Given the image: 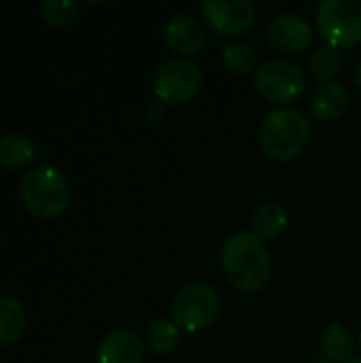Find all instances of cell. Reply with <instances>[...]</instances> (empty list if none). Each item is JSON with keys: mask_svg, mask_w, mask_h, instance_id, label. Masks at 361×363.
Returning <instances> with one entry per match:
<instances>
[{"mask_svg": "<svg viewBox=\"0 0 361 363\" xmlns=\"http://www.w3.org/2000/svg\"><path fill=\"white\" fill-rule=\"evenodd\" d=\"M255 91L277 104L296 102L306 89V72L287 60H268L253 72Z\"/></svg>", "mask_w": 361, "mask_h": 363, "instance_id": "cell-7", "label": "cell"}, {"mask_svg": "<svg viewBox=\"0 0 361 363\" xmlns=\"http://www.w3.org/2000/svg\"><path fill=\"white\" fill-rule=\"evenodd\" d=\"M315 26L326 45L347 49L361 43V0H321Z\"/></svg>", "mask_w": 361, "mask_h": 363, "instance_id": "cell-5", "label": "cell"}, {"mask_svg": "<svg viewBox=\"0 0 361 363\" xmlns=\"http://www.w3.org/2000/svg\"><path fill=\"white\" fill-rule=\"evenodd\" d=\"M360 349H361V334H360Z\"/></svg>", "mask_w": 361, "mask_h": 363, "instance_id": "cell-23", "label": "cell"}, {"mask_svg": "<svg viewBox=\"0 0 361 363\" xmlns=\"http://www.w3.org/2000/svg\"><path fill=\"white\" fill-rule=\"evenodd\" d=\"M219 264L226 281L243 294L262 291L272 279L270 251L251 232L232 234L221 247Z\"/></svg>", "mask_w": 361, "mask_h": 363, "instance_id": "cell-1", "label": "cell"}, {"mask_svg": "<svg viewBox=\"0 0 361 363\" xmlns=\"http://www.w3.org/2000/svg\"><path fill=\"white\" fill-rule=\"evenodd\" d=\"M289 223V215L285 206L279 202H264L260 204L251 215V234H255L260 240H277Z\"/></svg>", "mask_w": 361, "mask_h": 363, "instance_id": "cell-13", "label": "cell"}, {"mask_svg": "<svg viewBox=\"0 0 361 363\" xmlns=\"http://www.w3.org/2000/svg\"><path fill=\"white\" fill-rule=\"evenodd\" d=\"M319 345L323 355L334 363H349L355 355V338L343 323H330L321 330Z\"/></svg>", "mask_w": 361, "mask_h": 363, "instance_id": "cell-14", "label": "cell"}, {"mask_svg": "<svg viewBox=\"0 0 361 363\" xmlns=\"http://www.w3.org/2000/svg\"><path fill=\"white\" fill-rule=\"evenodd\" d=\"M343 53L340 49H334L330 45H323L315 49L309 57V74L317 83H332V79L340 72L343 68Z\"/></svg>", "mask_w": 361, "mask_h": 363, "instance_id": "cell-18", "label": "cell"}, {"mask_svg": "<svg viewBox=\"0 0 361 363\" xmlns=\"http://www.w3.org/2000/svg\"><path fill=\"white\" fill-rule=\"evenodd\" d=\"M79 15V4L72 0H47L40 4V17L51 26H68Z\"/></svg>", "mask_w": 361, "mask_h": 363, "instance_id": "cell-20", "label": "cell"}, {"mask_svg": "<svg viewBox=\"0 0 361 363\" xmlns=\"http://www.w3.org/2000/svg\"><path fill=\"white\" fill-rule=\"evenodd\" d=\"M349 363H361V359H351V362Z\"/></svg>", "mask_w": 361, "mask_h": 363, "instance_id": "cell-22", "label": "cell"}, {"mask_svg": "<svg viewBox=\"0 0 361 363\" xmlns=\"http://www.w3.org/2000/svg\"><path fill=\"white\" fill-rule=\"evenodd\" d=\"M353 77H355V83L361 87V60L357 62V66H355V72H353Z\"/></svg>", "mask_w": 361, "mask_h": 363, "instance_id": "cell-21", "label": "cell"}, {"mask_svg": "<svg viewBox=\"0 0 361 363\" xmlns=\"http://www.w3.org/2000/svg\"><path fill=\"white\" fill-rule=\"evenodd\" d=\"M36 157L32 140L19 132H6L0 136V166L6 170H23Z\"/></svg>", "mask_w": 361, "mask_h": 363, "instance_id": "cell-15", "label": "cell"}, {"mask_svg": "<svg viewBox=\"0 0 361 363\" xmlns=\"http://www.w3.org/2000/svg\"><path fill=\"white\" fill-rule=\"evenodd\" d=\"M202 85V72L198 64L185 57L164 62L153 74V94L164 106H181L189 102Z\"/></svg>", "mask_w": 361, "mask_h": 363, "instance_id": "cell-6", "label": "cell"}, {"mask_svg": "<svg viewBox=\"0 0 361 363\" xmlns=\"http://www.w3.org/2000/svg\"><path fill=\"white\" fill-rule=\"evenodd\" d=\"M349 104L351 96L340 83H323L311 96V115L317 121H336L349 111Z\"/></svg>", "mask_w": 361, "mask_h": 363, "instance_id": "cell-12", "label": "cell"}, {"mask_svg": "<svg viewBox=\"0 0 361 363\" xmlns=\"http://www.w3.org/2000/svg\"><path fill=\"white\" fill-rule=\"evenodd\" d=\"M147 353L145 338L136 332L119 328L109 332L98 349H96V363H143Z\"/></svg>", "mask_w": 361, "mask_h": 363, "instance_id": "cell-11", "label": "cell"}, {"mask_svg": "<svg viewBox=\"0 0 361 363\" xmlns=\"http://www.w3.org/2000/svg\"><path fill=\"white\" fill-rule=\"evenodd\" d=\"M26 332V311L19 300L0 296V347L15 345Z\"/></svg>", "mask_w": 361, "mask_h": 363, "instance_id": "cell-16", "label": "cell"}, {"mask_svg": "<svg viewBox=\"0 0 361 363\" xmlns=\"http://www.w3.org/2000/svg\"><path fill=\"white\" fill-rule=\"evenodd\" d=\"M221 60L223 66L238 77L251 74L257 70V53L251 45L247 43H228L221 49Z\"/></svg>", "mask_w": 361, "mask_h": 363, "instance_id": "cell-19", "label": "cell"}, {"mask_svg": "<svg viewBox=\"0 0 361 363\" xmlns=\"http://www.w3.org/2000/svg\"><path fill=\"white\" fill-rule=\"evenodd\" d=\"M266 38L270 47H274L277 51L287 53V55H298L311 47L315 32L309 19H304L302 15L283 13L268 23Z\"/></svg>", "mask_w": 361, "mask_h": 363, "instance_id": "cell-9", "label": "cell"}, {"mask_svg": "<svg viewBox=\"0 0 361 363\" xmlns=\"http://www.w3.org/2000/svg\"><path fill=\"white\" fill-rule=\"evenodd\" d=\"M181 342V328L172 319H155L145 330V345L155 355H170Z\"/></svg>", "mask_w": 361, "mask_h": 363, "instance_id": "cell-17", "label": "cell"}, {"mask_svg": "<svg viewBox=\"0 0 361 363\" xmlns=\"http://www.w3.org/2000/svg\"><path fill=\"white\" fill-rule=\"evenodd\" d=\"M200 11L213 34L221 38L247 34L257 19V6L251 0H204Z\"/></svg>", "mask_w": 361, "mask_h": 363, "instance_id": "cell-8", "label": "cell"}, {"mask_svg": "<svg viewBox=\"0 0 361 363\" xmlns=\"http://www.w3.org/2000/svg\"><path fill=\"white\" fill-rule=\"evenodd\" d=\"M21 204L36 219H57L70 202V187L66 177L49 164L32 168L19 187Z\"/></svg>", "mask_w": 361, "mask_h": 363, "instance_id": "cell-3", "label": "cell"}, {"mask_svg": "<svg viewBox=\"0 0 361 363\" xmlns=\"http://www.w3.org/2000/svg\"><path fill=\"white\" fill-rule=\"evenodd\" d=\"M162 36H164L166 47L185 60L191 55H198L206 45L204 26L187 13H179V15L170 17L164 26Z\"/></svg>", "mask_w": 361, "mask_h": 363, "instance_id": "cell-10", "label": "cell"}, {"mask_svg": "<svg viewBox=\"0 0 361 363\" xmlns=\"http://www.w3.org/2000/svg\"><path fill=\"white\" fill-rule=\"evenodd\" d=\"M311 132L313 128L304 111L296 106H283L270 111L262 119L257 128V143L268 160L291 162L309 147Z\"/></svg>", "mask_w": 361, "mask_h": 363, "instance_id": "cell-2", "label": "cell"}, {"mask_svg": "<svg viewBox=\"0 0 361 363\" xmlns=\"http://www.w3.org/2000/svg\"><path fill=\"white\" fill-rule=\"evenodd\" d=\"M219 315L221 296L206 283H189L181 287L170 304L172 321L189 334L209 330L219 319Z\"/></svg>", "mask_w": 361, "mask_h": 363, "instance_id": "cell-4", "label": "cell"}]
</instances>
